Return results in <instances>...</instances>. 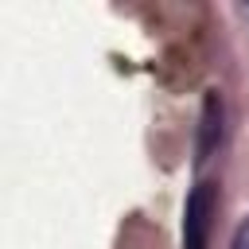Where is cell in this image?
Segmentation results:
<instances>
[{
  "mask_svg": "<svg viewBox=\"0 0 249 249\" xmlns=\"http://www.w3.org/2000/svg\"><path fill=\"white\" fill-rule=\"evenodd\" d=\"M214 214H218V183L198 179L187 191V206H183V249H210Z\"/></svg>",
  "mask_w": 249,
  "mask_h": 249,
  "instance_id": "cell-1",
  "label": "cell"
},
{
  "mask_svg": "<svg viewBox=\"0 0 249 249\" xmlns=\"http://www.w3.org/2000/svg\"><path fill=\"white\" fill-rule=\"evenodd\" d=\"M222 97L218 89H206L202 97V117H198V148H195V163H206L210 152L222 144Z\"/></svg>",
  "mask_w": 249,
  "mask_h": 249,
  "instance_id": "cell-2",
  "label": "cell"
},
{
  "mask_svg": "<svg viewBox=\"0 0 249 249\" xmlns=\"http://www.w3.org/2000/svg\"><path fill=\"white\" fill-rule=\"evenodd\" d=\"M230 249H249V218L237 226V233H233V241H230Z\"/></svg>",
  "mask_w": 249,
  "mask_h": 249,
  "instance_id": "cell-3",
  "label": "cell"
}]
</instances>
